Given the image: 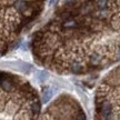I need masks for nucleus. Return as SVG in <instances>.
<instances>
[{"label": "nucleus", "mask_w": 120, "mask_h": 120, "mask_svg": "<svg viewBox=\"0 0 120 120\" xmlns=\"http://www.w3.org/2000/svg\"><path fill=\"white\" fill-rule=\"evenodd\" d=\"M36 64L58 75H89L120 62V1H62L34 31Z\"/></svg>", "instance_id": "nucleus-1"}, {"label": "nucleus", "mask_w": 120, "mask_h": 120, "mask_svg": "<svg viewBox=\"0 0 120 120\" xmlns=\"http://www.w3.org/2000/svg\"><path fill=\"white\" fill-rule=\"evenodd\" d=\"M39 92L25 77L0 70V120H40Z\"/></svg>", "instance_id": "nucleus-2"}, {"label": "nucleus", "mask_w": 120, "mask_h": 120, "mask_svg": "<svg viewBox=\"0 0 120 120\" xmlns=\"http://www.w3.org/2000/svg\"><path fill=\"white\" fill-rule=\"evenodd\" d=\"M43 8V1H0V57L16 47Z\"/></svg>", "instance_id": "nucleus-3"}, {"label": "nucleus", "mask_w": 120, "mask_h": 120, "mask_svg": "<svg viewBox=\"0 0 120 120\" xmlns=\"http://www.w3.org/2000/svg\"><path fill=\"white\" fill-rule=\"evenodd\" d=\"M94 120H120V64L101 79L96 89Z\"/></svg>", "instance_id": "nucleus-4"}, {"label": "nucleus", "mask_w": 120, "mask_h": 120, "mask_svg": "<svg viewBox=\"0 0 120 120\" xmlns=\"http://www.w3.org/2000/svg\"><path fill=\"white\" fill-rule=\"evenodd\" d=\"M40 120H87V117L77 98L61 94L45 109Z\"/></svg>", "instance_id": "nucleus-5"}]
</instances>
